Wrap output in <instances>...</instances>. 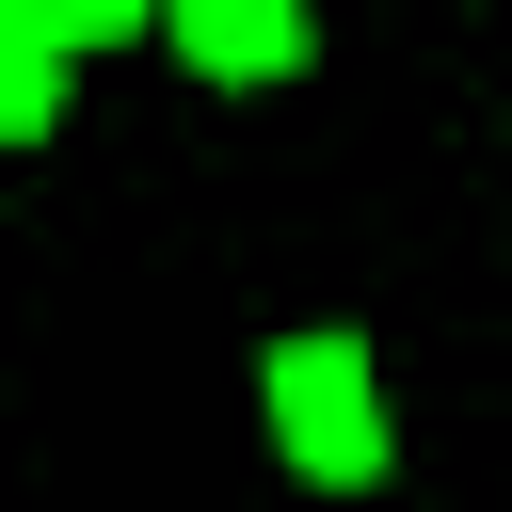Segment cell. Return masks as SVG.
Listing matches in <instances>:
<instances>
[{
	"mask_svg": "<svg viewBox=\"0 0 512 512\" xmlns=\"http://www.w3.org/2000/svg\"><path fill=\"white\" fill-rule=\"evenodd\" d=\"M256 384H272V448L304 480H384V368L352 336H288Z\"/></svg>",
	"mask_w": 512,
	"mask_h": 512,
	"instance_id": "obj_1",
	"label": "cell"
},
{
	"mask_svg": "<svg viewBox=\"0 0 512 512\" xmlns=\"http://www.w3.org/2000/svg\"><path fill=\"white\" fill-rule=\"evenodd\" d=\"M192 80H288L304 64V0H176L160 16Z\"/></svg>",
	"mask_w": 512,
	"mask_h": 512,
	"instance_id": "obj_2",
	"label": "cell"
},
{
	"mask_svg": "<svg viewBox=\"0 0 512 512\" xmlns=\"http://www.w3.org/2000/svg\"><path fill=\"white\" fill-rule=\"evenodd\" d=\"M48 112H64V16L48 0H0V128L32 144Z\"/></svg>",
	"mask_w": 512,
	"mask_h": 512,
	"instance_id": "obj_3",
	"label": "cell"
},
{
	"mask_svg": "<svg viewBox=\"0 0 512 512\" xmlns=\"http://www.w3.org/2000/svg\"><path fill=\"white\" fill-rule=\"evenodd\" d=\"M64 16V48H112V32H144V16H176V0H48Z\"/></svg>",
	"mask_w": 512,
	"mask_h": 512,
	"instance_id": "obj_4",
	"label": "cell"
}]
</instances>
